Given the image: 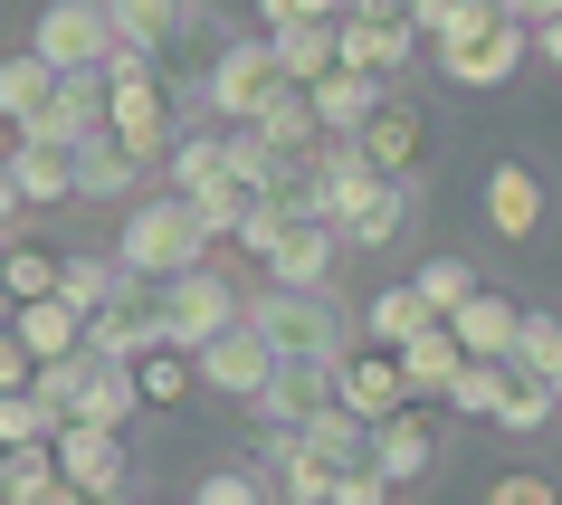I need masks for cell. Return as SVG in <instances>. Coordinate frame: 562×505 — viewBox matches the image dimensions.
Listing matches in <instances>:
<instances>
[{"instance_id":"cell-21","label":"cell","mask_w":562,"mask_h":505,"mask_svg":"<svg viewBox=\"0 0 562 505\" xmlns=\"http://www.w3.org/2000/svg\"><path fill=\"white\" fill-rule=\"evenodd\" d=\"M562 411V382L553 372H525V362H505V391H496V429L505 439H533V429H553Z\"/></svg>"},{"instance_id":"cell-16","label":"cell","mask_w":562,"mask_h":505,"mask_svg":"<svg viewBox=\"0 0 562 505\" xmlns=\"http://www.w3.org/2000/svg\"><path fill=\"white\" fill-rule=\"evenodd\" d=\"M258 411V429H305V419L334 411V362H277V382L248 401Z\"/></svg>"},{"instance_id":"cell-18","label":"cell","mask_w":562,"mask_h":505,"mask_svg":"<svg viewBox=\"0 0 562 505\" xmlns=\"http://www.w3.org/2000/svg\"><path fill=\"white\" fill-rule=\"evenodd\" d=\"M353 144L372 153L382 172H411V181H419V153H429V124H419V105H411V96H382V105H372V124H362Z\"/></svg>"},{"instance_id":"cell-5","label":"cell","mask_w":562,"mask_h":505,"mask_svg":"<svg viewBox=\"0 0 562 505\" xmlns=\"http://www.w3.org/2000/svg\"><path fill=\"white\" fill-rule=\"evenodd\" d=\"M277 87H286L277 38H229V48L201 67V105H210V115H229V124H258L267 105H277Z\"/></svg>"},{"instance_id":"cell-6","label":"cell","mask_w":562,"mask_h":505,"mask_svg":"<svg viewBox=\"0 0 562 505\" xmlns=\"http://www.w3.org/2000/svg\"><path fill=\"white\" fill-rule=\"evenodd\" d=\"M105 124H115L124 144L144 153V162H172V144L191 134L172 105V87H162V67H134V77H105Z\"/></svg>"},{"instance_id":"cell-19","label":"cell","mask_w":562,"mask_h":505,"mask_svg":"<svg viewBox=\"0 0 562 505\" xmlns=\"http://www.w3.org/2000/svg\"><path fill=\"white\" fill-rule=\"evenodd\" d=\"M267 38H277L286 87H315V77H334V67H344V10H334V20H286V30H267Z\"/></svg>"},{"instance_id":"cell-2","label":"cell","mask_w":562,"mask_h":505,"mask_svg":"<svg viewBox=\"0 0 562 505\" xmlns=\"http://www.w3.org/2000/svg\"><path fill=\"white\" fill-rule=\"evenodd\" d=\"M210 238H220V220H210L191 191H162V201H134L124 210V238H115V258L134 277H181V268H201L210 258Z\"/></svg>"},{"instance_id":"cell-42","label":"cell","mask_w":562,"mask_h":505,"mask_svg":"<svg viewBox=\"0 0 562 505\" xmlns=\"http://www.w3.org/2000/svg\"><path fill=\"white\" fill-rule=\"evenodd\" d=\"M496 10H515V20H533V30H543V20H553L562 0H496Z\"/></svg>"},{"instance_id":"cell-44","label":"cell","mask_w":562,"mask_h":505,"mask_svg":"<svg viewBox=\"0 0 562 505\" xmlns=\"http://www.w3.org/2000/svg\"><path fill=\"white\" fill-rule=\"evenodd\" d=\"M553 382H562V372H553Z\"/></svg>"},{"instance_id":"cell-13","label":"cell","mask_w":562,"mask_h":505,"mask_svg":"<svg viewBox=\"0 0 562 505\" xmlns=\"http://www.w3.org/2000/svg\"><path fill=\"white\" fill-rule=\"evenodd\" d=\"M201 382H210V391H229V401H258V391L277 382V344H267V334L238 315L229 334H210V344H201Z\"/></svg>"},{"instance_id":"cell-41","label":"cell","mask_w":562,"mask_h":505,"mask_svg":"<svg viewBox=\"0 0 562 505\" xmlns=\"http://www.w3.org/2000/svg\"><path fill=\"white\" fill-rule=\"evenodd\" d=\"M458 10H468V0H411V20H419V38H439L448 20H458Z\"/></svg>"},{"instance_id":"cell-36","label":"cell","mask_w":562,"mask_h":505,"mask_svg":"<svg viewBox=\"0 0 562 505\" xmlns=\"http://www.w3.org/2000/svg\"><path fill=\"white\" fill-rule=\"evenodd\" d=\"M229 172V144H210V134H181L172 144V181L181 191H201V181H220Z\"/></svg>"},{"instance_id":"cell-1","label":"cell","mask_w":562,"mask_h":505,"mask_svg":"<svg viewBox=\"0 0 562 505\" xmlns=\"http://www.w3.org/2000/svg\"><path fill=\"white\" fill-rule=\"evenodd\" d=\"M334 220H344L353 248H391V238H411V220H419V181L382 172V162L344 134V144H334Z\"/></svg>"},{"instance_id":"cell-32","label":"cell","mask_w":562,"mask_h":505,"mask_svg":"<svg viewBox=\"0 0 562 505\" xmlns=\"http://www.w3.org/2000/svg\"><path fill=\"white\" fill-rule=\"evenodd\" d=\"M0 277H10V305H20V296H58L67 258H48V248H30V229H20V238H10V268H0Z\"/></svg>"},{"instance_id":"cell-20","label":"cell","mask_w":562,"mask_h":505,"mask_svg":"<svg viewBox=\"0 0 562 505\" xmlns=\"http://www.w3.org/2000/svg\"><path fill=\"white\" fill-rule=\"evenodd\" d=\"M134 382H144V411H181L191 391H210V382H201V354H191V344H172V334L134 354Z\"/></svg>"},{"instance_id":"cell-39","label":"cell","mask_w":562,"mask_h":505,"mask_svg":"<svg viewBox=\"0 0 562 505\" xmlns=\"http://www.w3.org/2000/svg\"><path fill=\"white\" fill-rule=\"evenodd\" d=\"M486 505H553V476H496Z\"/></svg>"},{"instance_id":"cell-26","label":"cell","mask_w":562,"mask_h":505,"mask_svg":"<svg viewBox=\"0 0 562 505\" xmlns=\"http://www.w3.org/2000/svg\"><path fill=\"white\" fill-rule=\"evenodd\" d=\"M134 172H144V153L124 144L115 124L77 144V191H87V201H124V191H134Z\"/></svg>"},{"instance_id":"cell-43","label":"cell","mask_w":562,"mask_h":505,"mask_svg":"<svg viewBox=\"0 0 562 505\" xmlns=\"http://www.w3.org/2000/svg\"><path fill=\"white\" fill-rule=\"evenodd\" d=\"M533 48H543V58L562 67V10H553V20H543V30H533Z\"/></svg>"},{"instance_id":"cell-29","label":"cell","mask_w":562,"mask_h":505,"mask_svg":"<svg viewBox=\"0 0 562 505\" xmlns=\"http://www.w3.org/2000/svg\"><path fill=\"white\" fill-rule=\"evenodd\" d=\"M115 30L162 58V48H181V30H191V0H115Z\"/></svg>"},{"instance_id":"cell-17","label":"cell","mask_w":562,"mask_h":505,"mask_svg":"<svg viewBox=\"0 0 562 505\" xmlns=\"http://www.w3.org/2000/svg\"><path fill=\"white\" fill-rule=\"evenodd\" d=\"M10 334H20L38 362L87 354V305H77V296H20V305H10Z\"/></svg>"},{"instance_id":"cell-15","label":"cell","mask_w":562,"mask_h":505,"mask_svg":"<svg viewBox=\"0 0 562 505\" xmlns=\"http://www.w3.org/2000/svg\"><path fill=\"white\" fill-rule=\"evenodd\" d=\"M344 58L362 67V77H411L419 67V20H382V10H344Z\"/></svg>"},{"instance_id":"cell-35","label":"cell","mask_w":562,"mask_h":505,"mask_svg":"<svg viewBox=\"0 0 562 505\" xmlns=\"http://www.w3.org/2000/svg\"><path fill=\"white\" fill-rule=\"evenodd\" d=\"M115 287H124V258H67V277H58V296H77L87 315L115 296Z\"/></svg>"},{"instance_id":"cell-22","label":"cell","mask_w":562,"mask_h":505,"mask_svg":"<svg viewBox=\"0 0 562 505\" xmlns=\"http://www.w3.org/2000/svg\"><path fill=\"white\" fill-rule=\"evenodd\" d=\"M382 96H391L382 77H362V67L344 58L334 77H315V115H325V134L344 144V134H362V124H372V105H382Z\"/></svg>"},{"instance_id":"cell-14","label":"cell","mask_w":562,"mask_h":505,"mask_svg":"<svg viewBox=\"0 0 562 505\" xmlns=\"http://www.w3.org/2000/svg\"><path fill=\"white\" fill-rule=\"evenodd\" d=\"M77 191V144H38V134H10V238L30 220V201H67Z\"/></svg>"},{"instance_id":"cell-30","label":"cell","mask_w":562,"mask_h":505,"mask_svg":"<svg viewBox=\"0 0 562 505\" xmlns=\"http://www.w3.org/2000/svg\"><path fill=\"white\" fill-rule=\"evenodd\" d=\"M48 96H58V58H38V48H20V58L0 67V115H10V124H30L38 105H48Z\"/></svg>"},{"instance_id":"cell-40","label":"cell","mask_w":562,"mask_h":505,"mask_svg":"<svg viewBox=\"0 0 562 505\" xmlns=\"http://www.w3.org/2000/svg\"><path fill=\"white\" fill-rule=\"evenodd\" d=\"M258 10H267V30H286V20H334L344 0H258Z\"/></svg>"},{"instance_id":"cell-8","label":"cell","mask_w":562,"mask_h":505,"mask_svg":"<svg viewBox=\"0 0 562 505\" xmlns=\"http://www.w3.org/2000/svg\"><path fill=\"white\" fill-rule=\"evenodd\" d=\"M58 468H67V496H134V458H124V429H105V419H58Z\"/></svg>"},{"instance_id":"cell-9","label":"cell","mask_w":562,"mask_h":505,"mask_svg":"<svg viewBox=\"0 0 562 505\" xmlns=\"http://www.w3.org/2000/svg\"><path fill=\"white\" fill-rule=\"evenodd\" d=\"M115 0H48L38 10V30H30V48L38 58H58V67H105L115 58Z\"/></svg>"},{"instance_id":"cell-25","label":"cell","mask_w":562,"mask_h":505,"mask_svg":"<svg viewBox=\"0 0 562 505\" xmlns=\"http://www.w3.org/2000/svg\"><path fill=\"white\" fill-rule=\"evenodd\" d=\"M486 220H496V238H533L543 229V172L496 162V172H486Z\"/></svg>"},{"instance_id":"cell-4","label":"cell","mask_w":562,"mask_h":505,"mask_svg":"<svg viewBox=\"0 0 562 505\" xmlns=\"http://www.w3.org/2000/svg\"><path fill=\"white\" fill-rule=\"evenodd\" d=\"M248 325L277 344V362H344L353 354V325H344V305L325 287H277L267 277V296H248Z\"/></svg>"},{"instance_id":"cell-37","label":"cell","mask_w":562,"mask_h":505,"mask_svg":"<svg viewBox=\"0 0 562 505\" xmlns=\"http://www.w3.org/2000/svg\"><path fill=\"white\" fill-rule=\"evenodd\" d=\"M419 296L448 315V305H468V296H476V268H468V258H429V268H419Z\"/></svg>"},{"instance_id":"cell-23","label":"cell","mask_w":562,"mask_h":505,"mask_svg":"<svg viewBox=\"0 0 562 505\" xmlns=\"http://www.w3.org/2000/svg\"><path fill=\"white\" fill-rule=\"evenodd\" d=\"M372 458H382L391 486H419V476L439 468V439H429V419H419V411H391L382 429H372Z\"/></svg>"},{"instance_id":"cell-38","label":"cell","mask_w":562,"mask_h":505,"mask_svg":"<svg viewBox=\"0 0 562 505\" xmlns=\"http://www.w3.org/2000/svg\"><path fill=\"white\" fill-rule=\"evenodd\" d=\"M267 486H277V468H220V476H201V505H248V496H267Z\"/></svg>"},{"instance_id":"cell-12","label":"cell","mask_w":562,"mask_h":505,"mask_svg":"<svg viewBox=\"0 0 562 505\" xmlns=\"http://www.w3.org/2000/svg\"><path fill=\"white\" fill-rule=\"evenodd\" d=\"M10 134H38V144H87V134H105V67H58V96L30 124H10Z\"/></svg>"},{"instance_id":"cell-28","label":"cell","mask_w":562,"mask_h":505,"mask_svg":"<svg viewBox=\"0 0 562 505\" xmlns=\"http://www.w3.org/2000/svg\"><path fill=\"white\" fill-rule=\"evenodd\" d=\"M419 325H439V305L419 296V277L411 287H382V296L362 305V344H411Z\"/></svg>"},{"instance_id":"cell-7","label":"cell","mask_w":562,"mask_h":505,"mask_svg":"<svg viewBox=\"0 0 562 505\" xmlns=\"http://www.w3.org/2000/svg\"><path fill=\"white\" fill-rule=\"evenodd\" d=\"M238 315H248V287H238V277H220L201 258V268H181L172 287H162V334H172V344H191V354H201L210 334H229Z\"/></svg>"},{"instance_id":"cell-34","label":"cell","mask_w":562,"mask_h":505,"mask_svg":"<svg viewBox=\"0 0 562 505\" xmlns=\"http://www.w3.org/2000/svg\"><path fill=\"white\" fill-rule=\"evenodd\" d=\"M0 439L20 448V439H58V411L38 401V382L30 391H0Z\"/></svg>"},{"instance_id":"cell-33","label":"cell","mask_w":562,"mask_h":505,"mask_svg":"<svg viewBox=\"0 0 562 505\" xmlns=\"http://www.w3.org/2000/svg\"><path fill=\"white\" fill-rule=\"evenodd\" d=\"M515 362H525V372H562V315L525 305V325H515Z\"/></svg>"},{"instance_id":"cell-24","label":"cell","mask_w":562,"mask_h":505,"mask_svg":"<svg viewBox=\"0 0 562 505\" xmlns=\"http://www.w3.org/2000/svg\"><path fill=\"white\" fill-rule=\"evenodd\" d=\"M401 362H411V391L419 401H448V382H458V372H468V344H458V325H419L411 344H401Z\"/></svg>"},{"instance_id":"cell-11","label":"cell","mask_w":562,"mask_h":505,"mask_svg":"<svg viewBox=\"0 0 562 505\" xmlns=\"http://www.w3.org/2000/svg\"><path fill=\"white\" fill-rule=\"evenodd\" d=\"M334 391H344V411H362L372 429H382L391 411H411V362H401V344H362V354L334 362Z\"/></svg>"},{"instance_id":"cell-3","label":"cell","mask_w":562,"mask_h":505,"mask_svg":"<svg viewBox=\"0 0 562 505\" xmlns=\"http://www.w3.org/2000/svg\"><path fill=\"white\" fill-rule=\"evenodd\" d=\"M525 38H533V20H515L496 0H468V10L429 38V58H439L448 87H505V77L525 67Z\"/></svg>"},{"instance_id":"cell-27","label":"cell","mask_w":562,"mask_h":505,"mask_svg":"<svg viewBox=\"0 0 562 505\" xmlns=\"http://www.w3.org/2000/svg\"><path fill=\"white\" fill-rule=\"evenodd\" d=\"M448 325H458V344H468V354H505V362H515V325H525V305L476 287L468 305H448Z\"/></svg>"},{"instance_id":"cell-31","label":"cell","mask_w":562,"mask_h":505,"mask_svg":"<svg viewBox=\"0 0 562 505\" xmlns=\"http://www.w3.org/2000/svg\"><path fill=\"white\" fill-rule=\"evenodd\" d=\"M496 391H505V354H468V372L448 382V411H468V419H496Z\"/></svg>"},{"instance_id":"cell-10","label":"cell","mask_w":562,"mask_h":505,"mask_svg":"<svg viewBox=\"0 0 562 505\" xmlns=\"http://www.w3.org/2000/svg\"><path fill=\"white\" fill-rule=\"evenodd\" d=\"M162 287H172V277H134L124 268V287L87 315V344L95 354H124V362L144 354V344H162Z\"/></svg>"}]
</instances>
